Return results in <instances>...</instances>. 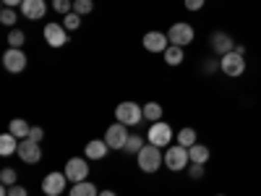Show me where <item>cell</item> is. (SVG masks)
Returning <instances> with one entry per match:
<instances>
[{"label":"cell","mask_w":261,"mask_h":196,"mask_svg":"<svg viewBox=\"0 0 261 196\" xmlns=\"http://www.w3.org/2000/svg\"><path fill=\"white\" fill-rule=\"evenodd\" d=\"M136 157H139V167H141V173H157V170L162 167V162H165L162 149L154 146V144H144Z\"/></svg>","instance_id":"cell-1"},{"label":"cell","mask_w":261,"mask_h":196,"mask_svg":"<svg viewBox=\"0 0 261 196\" xmlns=\"http://www.w3.org/2000/svg\"><path fill=\"white\" fill-rule=\"evenodd\" d=\"M220 71L225 74V76H230V79H238V76H243L246 74V55H241V53H227V55H222L220 58Z\"/></svg>","instance_id":"cell-2"},{"label":"cell","mask_w":261,"mask_h":196,"mask_svg":"<svg viewBox=\"0 0 261 196\" xmlns=\"http://www.w3.org/2000/svg\"><path fill=\"white\" fill-rule=\"evenodd\" d=\"M115 118H118V123H123V126H136V123H141V118H144V107H139L136 102H120L118 107H115Z\"/></svg>","instance_id":"cell-3"},{"label":"cell","mask_w":261,"mask_h":196,"mask_svg":"<svg viewBox=\"0 0 261 196\" xmlns=\"http://www.w3.org/2000/svg\"><path fill=\"white\" fill-rule=\"evenodd\" d=\"M165 165L172 170V173H178V170H186L191 165V155H188V149L175 144V146H167L165 152Z\"/></svg>","instance_id":"cell-4"},{"label":"cell","mask_w":261,"mask_h":196,"mask_svg":"<svg viewBox=\"0 0 261 196\" xmlns=\"http://www.w3.org/2000/svg\"><path fill=\"white\" fill-rule=\"evenodd\" d=\"M63 173L71 183H81V181L89 178V162H86V157H71L68 162H65Z\"/></svg>","instance_id":"cell-5"},{"label":"cell","mask_w":261,"mask_h":196,"mask_svg":"<svg viewBox=\"0 0 261 196\" xmlns=\"http://www.w3.org/2000/svg\"><path fill=\"white\" fill-rule=\"evenodd\" d=\"M193 37H196V32H193V27L191 24H172L170 27V32H167V39H170V45H178V47H186V45H191L193 42Z\"/></svg>","instance_id":"cell-6"},{"label":"cell","mask_w":261,"mask_h":196,"mask_svg":"<svg viewBox=\"0 0 261 196\" xmlns=\"http://www.w3.org/2000/svg\"><path fill=\"white\" fill-rule=\"evenodd\" d=\"M146 141L149 144H154V146H167L172 141V128L165 123V120H157V123H151L149 128V134H146Z\"/></svg>","instance_id":"cell-7"},{"label":"cell","mask_w":261,"mask_h":196,"mask_svg":"<svg viewBox=\"0 0 261 196\" xmlns=\"http://www.w3.org/2000/svg\"><path fill=\"white\" fill-rule=\"evenodd\" d=\"M16 155L21 157V162H27V165H37L42 160V146L39 141H32V139H21L18 141V152Z\"/></svg>","instance_id":"cell-8"},{"label":"cell","mask_w":261,"mask_h":196,"mask_svg":"<svg viewBox=\"0 0 261 196\" xmlns=\"http://www.w3.org/2000/svg\"><path fill=\"white\" fill-rule=\"evenodd\" d=\"M65 183H71L68 178H65V173H47L45 181H42V193L45 196H60L65 191Z\"/></svg>","instance_id":"cell-9"},{"label":"cell","mask_w":261,"mask_h":196,"mask_svg":"<svg viewBox=\"0 0 261 196\" xmlns=\"http://www.w3.org/2000/svg\"><path fill=\"white\" fill-rule=\"evenodd\" d=\"M3 65H6V71H11V74H21L27 68V53L21 47H8L3 53Z\"/></svg>","instance_id":"cell-10"},{"label":"cell","mask_w":261,"mask_h":196,"mask_svg":"<svg viewBox=\"0 0 261 196\" xmlns=\"http://www.w3.org/2000/svg\"><path fill=\"white\" fill-rule=\"evenodd\" d=\"M128 126H123V123H113L110 128L105 131V141H107V146L110 149H125V141H128Z\"/></svg>","instance_id":"cell-11"},{"label":"cell","mask_w":261,"mask_h":196,"mask_svg":"<svg viewBox=\"0 0 261 196\" xmlns=\"http://www.w3.org/2000/svg\"><path fill=\"white\" fill-rule=\"evenodd\" d=\"M141 42H144V50L146 53H165L170 47V39L162 32H146Z\"/></svg>","instance_id":"cell-12"},{"label":"cell","mask_w":261,"mask_h":196,"mask_svg":"<svg viewBox=\"0 0 261 196\" xmlns=\"http://www.w3.org/2000/svg\"><path fill=\"white\" fill-rule=\"evenodd\" d=\"M45 39L50 47H63L68 45V29H65L63 24H47L45 27Z\"/></svg>","instance_id":"cell-13"},{"label":"cell","mask_w":261,"mask_h":196,"mask_svg":"<svg viewBox=\"0 0 261 196\" xmlns=\"http://www.w3.org/2000/svg\"><path fill=\"white\" fill-rule=\"evenodd\" d=\"M18 11H21L24 18L39 21V18H45V13H47V3H45V0H24Z\"/></svg>","instance_id":"cell-14"},{"label":"cell","mask_w":261,"mask_h":196,"mask_svg":"<svg viewBox=\"0 0 261 196\" xmlns=\"http://www.w3.org/2000/svg\"><path fill=\"white\" fill-rule=\"evenodd\" d=\"M212 50L222 58V55H227V53L235 50V42H232V37L225 34V32H214V34H212Z\"/></svg>","instance_id":"cell-15"},{"label":"cell","mask_w":261,"mask_h":196,"mask_svg":"<svg viewBox=\"0 0 261 196\" xmlns=\"http://www.w3.org/2000/svg\"><path fill=\"white\" fill-rule=\"evenodd\" d=\"M110 152V146H107L105 139H94L86 144V160H105V155Z\"/></svg>","instance_id":"cell-16"},{"label":"cell","mask_w":261,"mask_h":196,"mask_svg":"<svg viewBox=\"0 0 261 196\" xmlns=\"http://www.w3.org/2000/svg\"><path fill=\"white\" fill-rule=\"evenodd\" d=\"M8 134H13L18 141H21V139H29L32 126H29L24 118H13V120H11V126H8Z\"/></svg>","instance_id":"cell-17"},{"label":"cell","mask_w":261,"mask_h":196,"mask_svg":"<svg viewBox=\"0 0 261 196\" xmlns=\"http://www.w3.org/2000/svg\"><path fill=\"white\" fill-rule=\"evenodd\" d=\"M188 155H191V162L206 165V162H209V157H212V152H209V146H206V144H193V146L188 149Z\"/></svg>","instance_id":"cell-18"},{"label":"cell","mask_w":261,"mask_h":196,"mask_svg":"<svg viewBox=\"0 0 261 196\" xmlns=\"http://www.w3.org/2000/svg\"><path fill=\"white\" fill-rule=\"evenodd\" d=\"M16 141L18 139L13 134H3V136H0V157H11L13 152H18V144Z\"/></svg>","instance_id":"cell-19"},{"label":"cell","mask_w":261,"mask_h":196,"mask_svg":"<svg viewBox=\"0 0 261 196\" xmlns=\"http://www.w3.org/2000/svg\"><path fill=\"white\" fill-rule=\"evenodd\" d=\"M162 58H165L167 65H180L183 58H186V53H183V47H178V45H170V47L162 53Z\"/></svg>","instance_id":"cell-20"},{"label":"cell","mask_w":261,"mask_h":196,"mask_svg":"<svg viewBox=\"0 0 261 196\" xmlns=\"http://www.w3.org/2000/svg\"><path fill=\"white\" fill-rule=\"evenodd\" d=\"M68 196H99V191H97L94 183L81 181V183H73V186H71V193H68Z\"/></svg>","instance_id":"cell-21"},{"label":"cell","mask_w":261,"mask_h":196,"mask_svg":"<svg viewBox=\"0 0 261 196\" xmlns=\"http://www.w3.org/2000/svg\"><path fill=\"white\" fill-rule=\"evenodd\" d=\"M178 144L186 146V149H191L193 144H199V136H196L193 128H180V131H178Z\"/></svg>","instance_id":"cell-22"},{"label":"cell","mask_w":261,"mask_h":196,"mask_svg":"<svg viewBox=\"0 0 261 196\" xmlns=\"http://www.w3.org/2000/svg\"><path fill=\"white\" fill-rule=\"evenodd\" d=\"M144 120H151V123L162 120V105H157V102H146V105H144Z\"/></svg>","instance_id":"cell-23"},{"label":"cell","mask_w":261,"mask_h":196,"mask_svg":"<svg viewBox=\"0 0 261 196\" xmlns=\"http://www.w3.org/2000/svg\"><path fill=\"white\" fill-rule=\"evenodd\" d=\"M0 183H3V186H16L18 183V173L13 167H3V170H0Z\"/></svg>","instance_id":"cell-24"},{"label":"cell","mask_w":261,"mask_h":196,"mask_svg":"<svg viewBox=\"0 0 261 196\" xmlns=\"http://www.w3.org/2000/svg\"><path fill=\"white\" fill-rule=\"evenodd\" d=\"M63 27L68 29V32L79 29V27H81V16H79L76 11H71V13H65V16H63Z\"/></svg>","instance_id":"cell-25"},{"label":"cell","mask_w":261,"mask_h":196,"mask_svg":"<svg viewBox=\"0 0 261 196\" xmlns=\"http://www.w3.org/2000/svg\"><path fill=\"white\" fill-rule=\"evenodd\" d=\"M27 42V34L21 32V29H11V34H8V47H21Z\"/></svg>","instance_id":"cell-26"},{"label":"cell","mask_w":261,"mask_h":196,"mask_svg":"<svg viewBox=\"0 0 261 196\" xmlns=\"http://www.w3.org/2000/svg\"><path fill=\"white\" fill-rule=\"evenodd\" d=\"M73 11L79 16H86V13L94 11V3H92V0H73Z\"/></svg>","instance_id":"cell-27"},{"label":"cell","mask_w":261,"mask_h":196,"mask_svg":"<svg viewBox=\"0 0 261 196\" xmlns=\"http://www.w3.org/2000/svg\"><path fill=\"white\" fill-rule=\"evenodd\" d=\"M186 173L193 178V181H199V178H204V173H206V165H199V162H191L188 167H186Z\"/></svg>","instance_id":"cell-28"},{"label":"cell","mask_w":261,"mask_h":196,"mask_svg":"<svg viewBox=\"0 0 261 196\" xmlns=\"http://www.w3.org/2000/svg\"><path fill=\"white\" fill-rule=\"evenodd\" d=\"M141 146H144L141 136H128V141H125V152H130V155H139Z\"/></svg>","instance_id":"cell-29"},{"label":"cell","mask_w":261,"mask_h":196,"mask_svg":"<svg viewBox=\"0 0 261 196\" xmlns=\"http://www.w3.org/2000/svg\"><path fill=\"white\" fill-rule=\"evenodd\" d=\"M16 8H3V11H0V21H3V24L6 27H16Z\"/></svg>","instance_id":"cell-30"},{"label":"cell","mask_w":261,"mask_h":196,"mask_svg":"<svg viewBox=\"0 0 261 196\" xmlns=\"http://www.w3.org/2000/svg\"><path fill=\"white\" fill-rule=\"evenodd\" d=\"M53 8H55L60 16H65V13L73 11V3H71V0H53Z\"/></svg>","instance_id":"cell-31"},{"label":"cell","mask_w":261,"mask_h":196,"mask_svg":"<svg viewBox=\"0 0 261 196\" xmlns=\"http://www.w3.org/2000/svg\"><path fill=\"white\" fill-rule=\"evenodd\" d=\"M204 3H206V0H183V6H186L188 11H201Z\"/></svg>","instance_id":"cell-32"},{"label":"cell","mask_w":261,"mask_h":196,"mask_svg":"<svg viewBox=\"0 0 261 196\" xmlns=\"http://www.w3.org/2000/svg\"><path fill=\"white\" fill-rule=\"evenodd\" d=\"M8 196H29V191H27L24 186H18V183H16V186L8 188Z\"/></svg>","instance_id":"cell-33"},{"label":"cell","mask_w":261,"mask_h":196,"mask_svg":"<svg viewBox=\"0 0 261 196\" xmlns=\"http://www.w3.org/2000/svg\"><path fill=\"white\" fill-rule=\"evenodd\" d=\"M29 139H32V141H42V139H45V131H42L39 126H32V134H29Z\"/></svg>","instance_id":"cell-34"},{"label":"cell","mask_w":261,"mask_h":196,"mask_svg":"<svg viewBox=\"0 0 261 196\" xmlns=\"http://www.w3.org/2000/svg\"><path fill=\"white\" fill-rule=\"evenodd\" d=\"M21 3H24V0H3V6H6V8H16V6L21 8Z\"/></svg>","instance_id":"cell-35"},{"label":"cell","mask_w":261,"mask_h":196,"mask_svg":"<svg viewBox=\"0 0 261 196\" xmlns=\"http://www.w3.org/2000/svg\"><path fill=\"white\" fill-rule=\"evenodd\" d=\"M99 196H118L115 191H99Z\"/></svg>","instance_id":"cell-36"},{"label":"cell","mask_w":261,"mask_h":196,"mask_svg":"<svg viewBox=\"0 0 261 196\" xmlns=\"http://www.w3.org/2000/svg\"><path fill=\"white\" fill-rule=\"evenodd\" d=\"M217 196H225V193H217Z\"/></svg>","instance_id":"cell-37"}]
</instances>
